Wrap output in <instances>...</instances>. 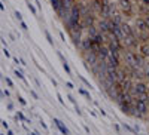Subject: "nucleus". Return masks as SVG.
Wrapping results in <instances>:
<instances>
[{
    "label": "nucleus",
    "mask_w": 149,
    "mask_h": 135,
    "mask_svg": "<svg viewBox=\"0 0 149 135\" xmlns=\"http://www.w3.org/2000/svg\"><path fill=\"white\" fill-rule=\"evenodd\" d=\"M118 12V8L115 3H110L107 0H103V5H102V9H100V15L106 19H110L115 14Z\"/></svg>",
    "instance_id": "f257e3e1"
},
{
    "label": "nucleus",
    "mask_w": 149,
    "mask_h": 135,
    "mask_svg": "<svg viewBox=\"0 0 149 135\" xmlns=\"http://www.w3.org/2000/svg\"><path fill=\"white\" fill-rule=\"evenodd\" d=\"M134 108H136V112H137L139 114V119H145L148 114H149V104L145 103V101H140L137 100V98H134Z\"/></svg>",
    "instance_id": "f03ea898"
},
{
    "label": "nucleus",
    "mask_w": 149,
    "mask_h": 135,
    "mask_svg": "<svg viewBox=\"0 0 149 135\" xmlns=\"http://www.w3.org/2000/svg\"><path fill=\"white\" fill-rule=\"evenodd\" d=\"M148 92V85L143 82V80H139V82H136L133 83V88H131V95L136 98V96H139L142 94H146Z\"/></svg>",
    "instance_id": "7ed1b4c3"
},
{
    "label": "nucleus",
    "mask_w": 149,
    "mask_h": 135,
    "mask_svg": "<svg viewBox=\"0 0 149 135\" xmlns=\"http://www.w3.org/2000/svg\"><path fill=\"white\" fill-rule=\"evenodd\" d=\"M122 43V46H124V49H136L139 46V39H137V36L136 34H133V36H127V37H124V40L121 42Z\"/></svg>",
    "instance_id": "20e7f679"
},
{
    "label": "nucleus",
    "mask_w": 149,
    "mask_h": 135,
    "mask_svg": "<svg viewBox=\"0 0 149 135\" xmlns=\"http://www.w3.org/2000/svg\"><path fill=\"white\" fill-rule=\"evenodd\" d=\"M118 6L125 15H133L134 8H133V3L130 0H118Z\"/></svg>",
    "instance_id": "39448f33"
},
{
    "label": "nucleus",
    "mask_w": 149,
    "mask_h": 135,
    "mask_svg": "<svg viewBox=\"0 0 149 135\" xmlns=\"http://www.w3.org/2000/svg\"><path fill=\"white\" fill-rule=\"evenodd\" d=\"M95 22H97V18H95V14H93V12H90V14H86L85 17L81 18V24H82L84 30L90 25H94Z\"/></svg>",
    "instance_id": "423d86ee"
},
{
    "label": "nucleus",
    "mask_w": 149,
    "mask_h": 135,
    "mask_svg": "<svg viewBox=\"0 0 149 135\" xmlns=\"http://www.w3.org/2000/svg\"><path fill=\"white\" fill-rule=\"evenodd\" d=\"M84 59H85V63H86V64H90V67L94 65L97 61H98L97 54H95L94 51H86V52H84Z\"/></svg>",
    "instance_id": "0eeeda50"
},
{
    "label": "nucleus",
    "mask_w": 149,
    "mask_h": 135,
    "mask_svg": "<svg viewBox=\"0 0 149 135\" xmlns=\"http://www.w3.org/2000/svg\"><path fill=\"white\" fill-rule=\"evenodd\" d=\"M95 25H97L98 31L103 33V34H106V33H109V25H110V21H109V19H106V18H102L98 22H95Z\"/></svg>",
    "instance_id": "6e6552de"
},
{
    "label": "nucleus",
    "mask_w": 149,
    "mask_h": 135,
    "mask_svg": "<svg viewBox=\"0 0 149 135\" xmlns=\"http://www.w3.org/2000/svg\"><path fill=\"white\" fill-rule=\"evenodd\" d=\"M95 54H97V58L100 59V61H104V59L107 58V55H109V49H107L106 45H102V46H98V49L95 51Z\"/></svg>",
    "instance_id": "1a4fd4ad"
},
{
    "label": "nucleus",
    "mask_w": 149,
    "mask_h": 135,
    "mask_svg": "<svg viewBox=\"0 0 149 135\" xmlns=\"http://www.w3.org/2000/svg\"><path fill=\"white\" fill-rule=\"evenodd\" d=\"M121 30H122L124 37H127V36H133V34H136V36H137V33L134 31V28L130 25V24H127L125 21H124V22L121 24Z\"/></svg>",
    "instance_id": "9d476101"
},
{
    "label": "nucleus",
    "mask_w": 149,
    "mask_h": 135,
    "mask_svg": "<svg viewBox=\"0 0 149 135\" xmlns=\"http://www.w3.org/2000/svg\"><path fill=\"white\" fill-rule=\"evenodd\" d=\"M136 28H137V33H142V31H149L148 25L143 18H137L136 19Z\"/></svg>",
    "instance_id": "9b49d317"
},
{
    "label": "nucleus",
    "mask_w": 149,
    "mask_h": 135,
    "mask_svg": "<svg viewBox=\"0 0 149 135\" xmlns=\"http://www.w3.org/2000/svg\"><path fill=\"white\" fill-rule=\"evenodd\" d=\"M139 54L142 55V56H145L146 59L149 58V43L146 42V43H142L140 46H139Z\"/></svg>",
    "instance_id": "f8f14e48"
},
{
    "label": "nucleus",
    "mask_w": 149,
    "mask_h": 135,
    "mask_svg": "<svg viewBox=\"0 0 149 135\" xmlns=\"http://www.w3.org/2000/svg\"><path fill=\"white\" fill-rule=\"evenodd\" d=\"M54 123H55V126L60 129V132L63 134V135H70V132H69V129L63 125V122L61 120H58V119H54Z\"/></svg>",
    "instance_id": "ddd939ff"
},
{
    "label": "nucleus",
    "mask_w": 149,
    "mask_h": 135,
    "mask_svg": "<svg viewBox=\"0 0 149 135\" xmlns=\"http://www.w3.org/2000/svg\"><path fill=\"white\" fill-rule=\"evenodd\" d=\"M110 22H112V24H115V25H121V24L124 22V17H122V14L116 12V14L110 18Z\"/></svg>",
    "instance_id": "4468645a"
},
{
    "label": "nucleus",
    "mask_w": 149,
    "mask_h": 135,
    "mask_svg": "<svg viewBox=\"0 0 149 135\" xmlns=\"http://www.w3.org/2000/svg\"><path fill=\"white\" fill-rule=\"evenodd\" d=\"M85 30H86V34H88V37H94L95 34H98V33H100V31H98V28H97V25H95V24H94V25L86 27Z\"/></svg>",
    "instance_id": "2eb2a0df"
},
{
    "label": "nucleus",
    "mask_w": 149,
    "mask_h": 135,
    "mask_svg": "<svg viewBox=\"0 0 149 135\" xmlns=\"http://www.w3.org/2000/svg\"><path fill=\"white\" fill-rule=\"evenodd\" d=\"M60 3H61V0H51V5H52L54 10H57L60 8Z\"/></svg>",
    "instance_id": "dca6fc26"
},
{
    "label": "nucleus",
    "mask_w": 149,
    "mask_h": 135,
    "mask_svg": "<svg viewBox=\"0 0 149 135\" xmlns=\"http://www.w3.org/2000/svg\"><path fill=\"white\" fill-rule=\"evenodd\" d=\"M122 126H124V128H125L127 131H130V132H133V134H136V135H137V131H136L134 128H131L130 125H127V123H122Z\"/></svg>",
    "instance_id": "f3484780"
},
{
    "label": "nucleus",
    "mask_w": 149,
    "mask_h": 135,
    "mask_svg": "<svg viewBox=\"0 0 149 135\" xmlns=\"http://www.w3.org/2000/svg\"><path fill=\"white\" fill-rule=\"evenodd\" d=\"M79 92H81V94H82L84 96H86V98H88V100H91V96H90V94H88V92H86L85 89H79Z\"/></svg>",
    "instance_id": "a211bd4d"
},
{
    "label": "nucleus",
    "mask_w": 149,
    "mask_h": 135,
    "mask_svg": "<svg viewBox=\"0 0 149 135\" xmlns=\"http://www.w3.org/2000/svg\"><path fill=\"white\" fill-rule=\"evenodd\" d=\"M63 67H64V70H66V71L69 73V74H70L72 71H70V68H69V65H67V63H66V61H63Z\"/></svg>",
    "instance_id": "6ab92c4d"
},
{
    "label": "nucleus",
    "mask_w": 149,
    "mask_h": 135,
    "mask_svg": "<svg viewBox=\"0 0 149 135\" xmlns=\"http://www.w3.org/2000/svg\"><path fill=\"white\" fill-rule=\"evenodd\" d=\"M45 34H46V39H48V42H49V43H52V37H51V34H49L48 31H45Z\"/></svg>",
    "instance_id": "aec40b11"
},
{
    "label": "nucleus",
    "mask_w": 149,
    "mask_h": 135,
    "mask_svg": "<svg viewBox=\"0 0 149 135\" xmlns=\"http://www.w3.org/2000/svg\"><path fill=\"white\" fill-rule=\"evenodd\" d=\"M143 19H145V22H146V25H148V28H149V14H146Z\"/></svg>",
    "instance_id": "412c9836"
},
{
    "label": "nucleus",
    "mask_w": 149,
    "mask_h": 135,
    "mask_svg": "<svg viewBox=\"0 0 149 135\" xmlns=\"http://www.w3.org/2000/svg\"><path fill=\"white\" fill-rule=\"evenodd\" d=\"M143 3H145L146 6H149V0H143Z\"/></svg>",
    "instance_id": "4be33fe9"
},
{
    "label": "nucleus",
    "mask_w": 149,
    "mask_h": 135,
    "mask_svg": "<svg viewBox=\"0 0 149 135\" xmlns=\"http://www.w3.org/2000/svg\"><path fill=\"white\" fill-rule=\"evenodd\" d=\"M74 3H79V2H84V0H73Z\"/></svg>",
    "instance_id": "5701e85b"
},
{
    "label": "nucleus",
    "mask_w": 149,
    "mask_h": 135,
    "mask_svg": "<svg viewBox=\"0 0 149 135\" xmlns=\"http://www.w3.org/2000/svg\"><path fill=\"white\" fill-rule=\"evenodd\" d=\"M148 94H149V86H148Z\"/></svg>",
    "instance_id": "b1692460"
},
{
    "label": "nucleus",
    "mask_w": 149,
    "mask_h": 135,
    "mask_svg": "<svg viewBox=\"0 0 149 135\" xmlns=\"http://www.w3.org/2000/svg\"><path fill=\"white\" fill-rule=\"evenodd\" d=\"M30 135H36V134H30Z\"/></svg>",
    "instance_id": "393cba45"
},
{
    "label": "nucleus",
    "mask_w": 149,
    "mask_h": 135,
    "mask_svg": "<svg viewBox=\"0 0 149 135\" xmlns=\"http://www.w3.org/2000/svg\"><path fill=\"white\" fill-rule=\"evenodd\" d=\"M148 43H149V42H148Z\"/></svg>",
    "instance_id": "a878e982"
}]
</instances>
